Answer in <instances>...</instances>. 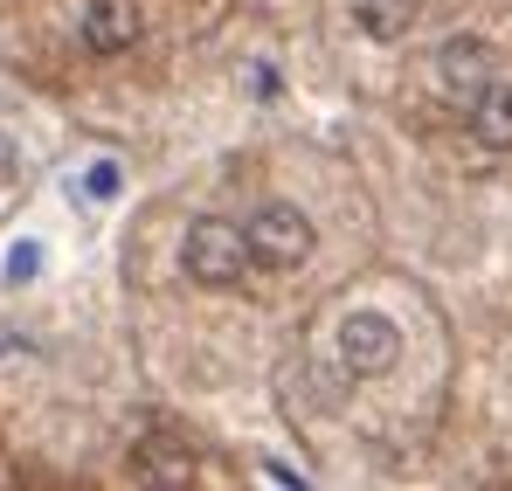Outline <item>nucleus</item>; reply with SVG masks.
I'll return each mask as SVG.
<instances>
[{
	"mask_svg": "<svg viewBox=\"0 0 512 491\" xmlns=\"http://www.w3.org/2000/svg\"><path fill=\"white\" fill-rule=\"evenodd\" d=\"M180 263H187V277L194 284H236L243 277V263H250V236H236V222H194L187 229V249H180Z\"/></svg>",
	"mask_w": 512,
	"mask_h": 491,
	"instance_id": "1",
	"label": "nucleus"
},
{
	"mask_svg": "<svg viewBox=\"0 0 512 491\" xmlns=\"http://www.w3.org/2000/svg\"><path fill=\"white\" fill-rule=\"evenodd\" d=\"M243 236H250V256H256V263H270V270H291V263L312 256V222H305L298 208H284V201H270Z\"/></svg>",
	"mask_w": 512,
	"mask_h": 491,
	"instance_id": "2",
	"label": "nucleus"
},
{
	"mask_svg": "<svg viewBox=\"0 0 512 491\" xmlns=\"http://www.w3.org/2000/svg\"><path fill=\"white\" fill-rule=\"evenodd\" d=\"M402 360V332L388 326L381 312H353L340 326V367L346 374H388Z\"/></svg>",
	"mask_w": 512,
	"mask_h": 491,
	"instance_id": "3",
	"label": "nucleus"
},
{
	"mask_svg": "<svg viewBox=\"0 0 512 491\" xmlns=\"http://www.w3.org/2000/svg\"><path fill=\"white\" fill-rule=\"evenodd\" d=\"M84 42L97 49V56H118V49H132V42H139V7H132V0H90Z\"/></svg>",
	"mask_w": 512,
	"mask_h": 491,
	"instance_id": "4",
	"label": "nucleus"
},
{
	"mask_svg": "<svg viewBox=\"0 0 512 491\" xmlns=\"http://www.w3.org/2000/svg\"><path fill=\"white\" fill-rule=\"evenodd\" d=\"M471 125H478V139H485L492 153H512V83H485V90H478Z\"/></svg>",
	"mask_w": 512,
	"mask_h": 491,
	"instance_id": "5",
	"label": "nucleus"
},
{
	"mask_svg": "<svg viewBox=\"0 0 512 491\" xmlns=\"http://www.w3.org/2000/svg\"><path fill=\"white\" fill-rule=\"evenodd\" d=\"M416 14H423V0H360V28L381 35V42H395Z\"/></svg>",
	"mask_w": 512,
	"mask_h": 491,
	"instance_id": "6",
	"label": "nucleus"
},
{
	"mask_svg": "<svg viewBox=\"0 0 512 491\" xmlns=\"http://www.w3.org/2000/svg\"><path fill=\"white\" fill-rule=\"evenodd\" d=\"M42 270V243H14V256H7V284H28Z\"/></svg>",
	"mask_w": 512,
	"mask_h": 491,
	"instance_id": "7",
	"label": "nucleus"
},
{
	"mask_svg": "<svg viewBox=\"0 0 512 491\" xmlns=\"http://www.w3.org/2000/svg\"><path fill=\"white\" fill-rule=\"evenodd\" d=\"M111 194H118V166L97 160V166L84 173V201H111Z\"/></svg>",
	"mask_w": 512,
	"mask_h": 491,
	"instance_id": "8",
	"label": "nucleus"
},
{
	"mask_svg": "<svg viewBox=\"0 0 512 491\" xmlns=\"http://www.w3.org/2000/svg\"><path fill=\"white\" fill-rule=\"evenodd\" d=\"M14 173H21V153H14V139H7V132H0V187H7V180H14Z\"/></svg>",
	"mask_w": 512,
	"mask_h": 491,
	"instance_id": "9",
	"label": "nucleus"
}]
</instances>
